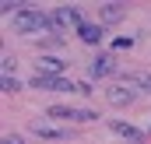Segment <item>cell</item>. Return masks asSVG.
Returning a JSON list of instances; mask_svg holds the SVG:
<instances>
[{"label":"cell","instance_id":"277c9868","mask_svg":"<svg viewBox=\"0 0 151 144\" xmlns=\"http://www.w3.org/2000/svg\"><path fill=\"white\" fill-rule=\"evenodd\" d=\"M32 84L42 88V91H77V84H74V81H67V77H42V74H35Z\"/></svg>","mask_w":151,"mask_h":144},{"label":"cell","instance_id":"7a4b0ae2","mask_svg":"<svg viewBox=\"0 0 151 144\" xmlns=\"http://www.w3.org/2000/svg\"><path fill=\"white\" fill-rule=\"evenodd\" d=\"M46 116H53V120H74V123H91V120H99L95 109H74V106H49Z\"/></svg>","mask_w":151,"mask_h":144},{"label":"cell","instance_id":"8992f818","mask_svg":"<svg viewBox=\"0 0 151 144\" xmlns=\"http://www.w3.org/2000/svg\"><path fill=\"white\" fill-rule=\"evenodd\" d=\"M106 99H109V106H130V102H134V91H130L127 84H113V88L106 91Z\"/></svg>","mask_w":151,"mask_h":144},{"label":"cell","instance_id":"5b68a950","mask_svg":"<svg viewBox=\"0 0 151 144\" xmlns=\"http://www.w3.org/2000/svg\"><path fill=\"white\" fill-rule=\"evenodd\" d=\"M63 67H67V60H56V56H42L39 60V74L42 77H63Z\"/></svg>","mask_w":151,"mask_h":144},{"label":"cell","instance_id":"6da1fadb","mask_svg":"<svg viewBox=\"0 0 151 144\" xmlns=\"http://www.w3.org/2000/svg\"><path fill=\"white\" fill-rule=\"evenodd\" d=\"M49 25H53L49 14H42L35 7H21V11L14 14V32H21V35H42Z\"/></svg>","mask_w":151,"mask_h":144},{"label":"cell","instance_id":"3957f363","mask_svg":"<svg viewBox=\"0 0 151 144\" xmlns=\"http://www.w3.org/2000/svg\"><path fill=\"white\" fill-rule=\"evenodd\" d=\"M49 21H53V28H60V32H67V28H74V32H77V28L84 25V18H81L77 7H60V11H53Z\"/></svg>","mask_w":151,"mask_h":144},{"label":"cell","instance_id":"30bf717a","mask_svg":"<svg viewBox=\"0 0 151 144\" xmlns=\"http://www.w3.org/2000/svg\"><path fill=\"white\" fill-rule=\"evenodd\" d=\"M113 71H116V60H113V56H106V53H102V56H95L91 74H99V77H102V74H113Z\"/></svg>","mask_w":151,"mask_h":144},{"label":"cell","instance_id":"ba28073f","mask_svg":"<svg viewBox=\"0 0 151 144\" xmlns=\"http://www.w3.org/2000/svg\"><path fill=\"white\" fill-rule=\"evenodd\" d=\"M99 18H102L106 25H116V21H123V7H119V4H102Z\"/></svg>","mask_w":151,"mask_h":144},{"label":"cell","instance_id":"5bb4252c","mask_svg":"<svg viewBox=\"0 0 151 144\" xmlns=\"http://www.w3.org/2000/svg\"><path fill=\"white\" fill-rule=\"evenodd\" d=\"M4 144H25V137H21V134H7V137H4Z\"/></svg>","mask_w":151,"mask_h":144},{"label":"cell","instance_id":"4fadbf2b","mask_svg":"<svg viewBox=\"0 0 151 144\" xmlns=\"http://www.w3.org/2000/svg\"><path fill=\"white\" fill-rule=\"evenodd\" d=\"M134 81H137V84H141V88H144V91H151V74H137V77H134Z\"/></svg>","mask_w":151,"mask_h":144},{"label":"cell","instance_id":"8fae6325","mask_svg":"<svg viewBox=\"0 0 151 144\" xmlns=\"http://www.w3.org/2000/svg\"><path fill=\"white\" fill-rule=\"evenodd\" d=\"M0 88H4L7 95H14V91H21V84H18V77H0Z\"/></svg>","mask_w":151,"mask_h":144},{"label":"cell","instance_id":"7c38bea8","mask_svg":"<svg viewBox=\"0 0 151 144\" xmlns=\"http://www.w3.org/2000/svg\"><path fill=\"white\" fill-rule=\"evenodd\" d=\"M39 137H63V130H53V127H35Z\"/></svg>","mask_w":151,"mask_h":144},{"label":"cell","instance_id":"52a82bcc","mask_svg":"<svg viewBox=\"0 0 151 144\" xmlns=\"http://www.w3.org/2000/svg\"><path fill=\"white\" fill-rule=\"evenodd\" d=\"M113 134H119V137H127V141H134V144H141V141H144V134H141L137 127H130V123H119V120H113Z\"/></svg>","mask_w":151,"mask_h":144},{"label":"cell","instance_id":"9c48e42d","mask_svg":"<svg viewBox=\"0 0 151 144\" xmlns=\"http://www.w3.org/2000/svg\"><path fill=\"white\" fill-rule=\"evenodd\" d=\"M77 35H81V42H91V46H95V42L102 39V28H99V25H91V21H84V25L77 28Z\"/></svg>","mask_w":151,"mask_h":144}]
</instances>
